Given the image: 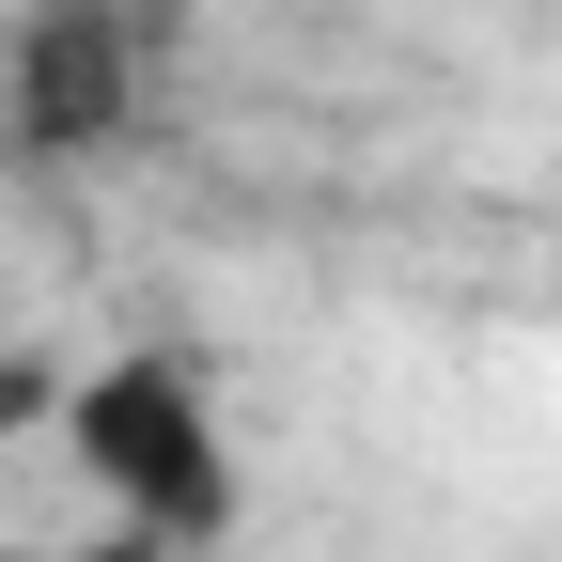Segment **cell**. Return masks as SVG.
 Wrapping results in <instances>:
<instances>
[{
    "label": "cell",
    "instance_id": "cell-1",
    "mask_svg": "<svg viewBox=\"0 0 562 562\" xmlns=\"http://www.w3.org/2000/svg\"><path fill=\"white\" fill-rule=\"evenodd\" d=\"M63 453H79V484H94V531L157 547V562L235 547V516H250L235 422H220V391H203V360H172V344H125V360L63 375Z\"/></svg>",
    "mask_w": 562,
    "mask_h": 562
},
{
    "label": "cell",
    "instance_id": "cell-3",
    "mask_svg": "<svg viewBox=\"0 0 562 562\" xmlns=\"http://www.w3.org/2000/svg\"><path fill=\"white\" fill-rule=\"evenodd\" d=\"M0 562H157V547H125V531H79V547H16V531H0Z\"/></svg>",
    "mask_w": 562,
    "mask_h": 562
},
{
    "label": "cell",
    "instance_id": "cell-2",
    "mask_svg": "<svg viewBox=\"0 0 562 562\" xmlns=\"http://www.w3.org/2000/svg\"><path fill=\"white\" fill-rule=\"evenodd\" d=\"M157 94V47H140V0H32L16 47H0V110H16L32 157H110Z\"/></svg>",
    "mask_w": 562,
    "mask_h": 562
}]
</instances>
